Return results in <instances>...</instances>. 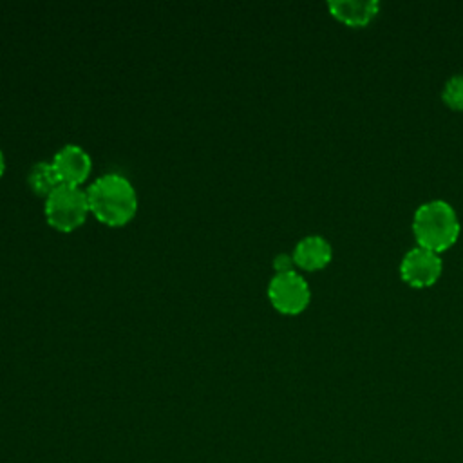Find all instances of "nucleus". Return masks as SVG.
Masks as SVG:
<instances>
[{
  "label": "nucleus",
  "instance_id": "f257e3e1",
  "mask_svg": "<svg viewBox=\"0 0 463 463\" xmlns=\"http://www.w3.org/2000/svg\"><path fill=\"white\" fill-rule=\"evenodd\" d=\"M90 213L110 228L125 226L137 212V194L134 184L118 172H109L94 179L87 188Z\"/></svg>",
  "mask_w": 463,
  "mask_h": 463
},
{
  "label": "nucleus",
  "instance_id": "f03ea898",
  "mask_svg": "<svg viewBox=\"0 0 463 463\" xmlns=\"http://www.w3.org/2000/svg\"><path fill=\"white\" fill-rule=\"evenodd\" d=\"M459 219L450 203L430 199L420 204L412 217V232L418 246L436 253L450 248L459 237Z\"/></svg>",
  "mask_w": 463,
  "mask_h": 463
},
{
  "label": "nucleus",
  "instance_id": "7ed1b4c3",
  "mask_svg": "<svg viewBox=\"0 0 463 463\" xmlns=\"http://www.w3.org/2000/svg\"><path fill=\"white\" fill-rule=\"evenodd\" d=\"M43 213L47 222L63 233L80 228L90 213L87 190L71 184H60L45 197Z\"/></svg>",
  "mask_w": 463,
  "mask_h": 463
},
{
  "label": "nucleus",
  "instance_id": "20e7f679",
  "mask_svg": "<svg viewBox=\"0 0 463 463\" xmlns=\"http://www.w3.org/2000/svg\"><path fill=\"white\" fill-rule=\"evenodd\" d=\"M268 298L277 311L297 315L307 307L311 289L307 280L297 271L275 273L268 284Z\"/></svg>",
  "mask_w": 463,
  "mask_h": 463
},
{
  "label": "nucleus",
  "instance_id": "39448f33",
  "mask_svg": "<svg viewBox=\"0 0 463 463\" xmlns=\"http://www.w3.org/2000/svg\"><path fill=\"white\" fill-rule=\"evenodd\" d=\"M441 269L443 262L439 253L423 246L411 248L400 262L402 279L414 288H427L434 284L439 279Z\"/></svg>",
  "mask_w": 463,
  "mask_h": 463
},
{
  "label": "nucleus",
  "instance_id": "423d86ee",
  "mask_svg": "<svg viewBox=\"0 0 463 463\" xmlns=\"http://www.w3.org/2000/svg\"><path fill=\"white\" fill-rule=\"evenodd\" d=\"M51 163L61 184L81 186V183H85L92 172V159L89 152L74 143L61 146Z\"/></svg>",
  "mask_w": 463,
  "mask_h": 463
},
{
  "label": "nucleus",
  "instance_id": "0eeeda50",
  "mask_svg": "<svg viewBox=\"0 0 463 463\" xmlns=\"http://www.w3.org/2000/svg\"><path fill=\"white\" fill-rule=\"evenodd\" d=\"M291 255L298 268L306 271H315L329 264L333 257V248L329 241L322 235H306L297 242Z\"/></svg>",
  "mask_w": 463,
  "mask_h": 463
},
{
  "label": "nucleus",
  "instance_id": "6e6552de",
  "mask_svg": "<svg viewBox=\"0 0 463 463\" xmlns=\"http://www.w3.org/2000/svg\"><path fill=\"white\" fill-rule=\"evenodd\" d=\"M327 7L335 18L347 25H365L380 11L378 0H331Z\"/></svg>",
  "mask_w": 463,
  "mask_h": 463
},
{
  "label": "nucleus",
  "instance_id": "1a4fd4ad",
  "mask_svg": "<svg viewBox=\"0 0 463 463\" xmlns=\"http://www.w3.org/2000/svg\"><path fill=\"white\" fill-rule=\"evenodd\" d=\"M27 184H29L33 194L47 197L61 183L56 175V170H54L51 161H38L27 172Z\"/></svg>",
  "mask_w": 463,
  "mask_h": 463
},
{
  "label": "nucleus",
  "instance_id": "9d476101",
  "mask_svg": "<svg viewBox=\"0 0 463 463\" xmlns=\"http://www.w3.org/2000/svg\"><path fill=\"white\" fill-rule=\"evenodd\" d=\"M445 105L456 110H463V74H452L441 90Z\"/></svg>",
  "mask_w": 463,
  "mask_h": 463
},
{
  "label": "nucleus",
  "instance_id": "9b49d317",
  "mask_svg": "<svg viewBox=\"0 0 463 463\" xmlns=\"http://www.w3.org/2000/svg\"><path fill=\"white\" fill-rule=\"evenodd\" d=\"M295 260H293V255L289 253H279L275 255L273 259V268H275V273H289V271H295Z\"/></svg>",
  "mask_w": 463,
  "mask_h": 463
},
{
  "label": "nucleus",
  "instance_id": "f8f14e48",
  "mask_svg": "<svg viewBox=\"0 0 463 463\" xmlns=\"http://www.w3.org/2000/svg\"><path fill=\"white\" fill-rule=\"evenodd\" d=\"M4 170H5V159H4V152L0 150V177H2Z\"/></svg>",
  "mask_w": 463,
  "mask_h": 463
}]
</instances>
